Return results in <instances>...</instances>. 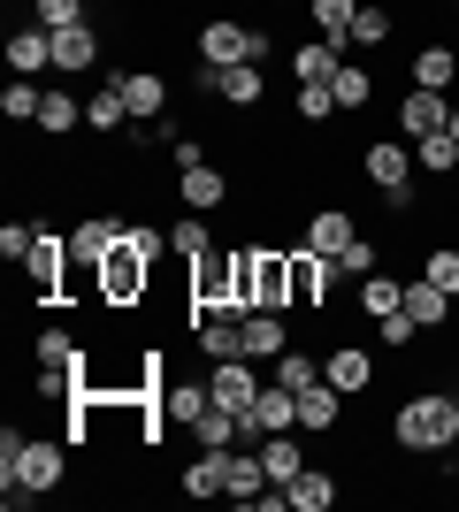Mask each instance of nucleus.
Wrapping results in <instances>:
<instances>
[{
    "mask_svg": "<svg viewBox=\"0 0 459 512\" xmlns=\"http://www.w3.org/2000/svg\"><path fill=\"white\" fill-rule=\"evenodd\" d=\"M391 444L406 451V459H437V451L459 444V390L429 383V390H406L391 413Z\"/></svg>",
    "mask_w": 459,
    "mask_h": 512,
    "instance_id": "obj_1",
    "label": "nucleus"
},
{
    "mask_svg": "<svg viewBox=\"0 0 459 512\" xmlns=\"http://www.w3.org/2000/svg\"><path fill=\"white\" fill-rule=\"evenodd\" d=\"M69 482V436H23L8 459H0V505H39Z\"/></svg>",
    "mask_w": 459,
    "mask_h": 512,
    "instance_id": "obj_2",
    "label": "nucleus"
},
{
    "mask_svg": "<svg viewBox=\"0 0 459 512\" xmlns=\"http://www.w3.org/2000/svg\"><path fill=\"white\" fill-rule=\"evenodd\" d=\"M360 169H368V192L391 214H414V138H375V146H360Z\"/></svg>",
    "mask_w": 459,
    "mask_h": 512,
    "instance_id": "obj_3",
    "label": "nucleus"
},
{
    "mask_svg": "<svg viewBox=\"0 0 459 512\" xmlns=\"http://www.w3.org/2000/svg\"><path fill=\"white\" fill-rule=\"evenodd\" d=\"M192 92L253 115V107H268V69L261 62H192Z\"/></svg>",
    "mask_w": 459,
    "mask_h": 512,
    "instance_id": "obj_4",
    "label": "nucleus"
},
{
    "mask_svg": "<svg viewBox=\"0 0 459 512\" xmlns=\"http://www.w3.org/2000/svg\"><path fill=\"white\" fill-rule=\"evenodd\" d=\"M329 291H337V260L314 253V245H291V314H314V321H322Z\"/></svg>",
    "mask_w": 459,
    "mask_h": 512,
    "instance_id": "obj_5",
    "label": "nucleus"
},
{
    "mask_svg": "<svg viewBox=\"0 0 459 512\" xmlns=\"http://www.w3.org/2000/svg\"><path fill=\"white\" fill-rule=\"evenodd\" d=\"M69 276H77V260H69V237L39 222V245L23 253V283H31L39 299H62V283H69Z\"/></svg>",
    "mask_w": 459,
    "mask_h": 512,
    "instance_id": "obj_6",
    "label": "nucleus"
},
{
    "mask_svg": "<svg viewBox=\"0 0 459 512\" xmlns=\"http://www.w3.org/2000/svg\"><path fill=\"white\" fill-rule=\"evenodd\" d=\"M108 85L123 92L131 123H153V115H169V107H176V92H169V77H161V69H108Z\"/></svg>",
    "mask_w": 459,
    "mask_h": 512,
    "instance_id": "obj_7",
    "label": "nucleus"
},
{
    "mask_svg": "<svg viewBox=\"0 0 459 512\" xmlns=\"http://www.w3.org/2000/svg\"><path fill=\"white\" fill-rule=\"evenodd\" d=\"M253 367H261V360H207V398L230 406L238 421L253 413V398H261V375H253Z\"/></svg>",
    "mask_w": 459,
    "mask_h": 512,
    "instance_id": "obj_8",
    "label": "nucleus"
},
{
    "mask_svg": "<svg viewBox=\"0 0 459 512\" xmlns=\"http://www.w3.org/2000/svg\"><path fill=\"white\" fill-rule=\"evenodd\" d=\"M375 367H383V360H375V352H368V344H360V337H337V344H329V352H322V375H329V383H337V390H345V398H360V390H375Z\"/></svg>",
    "mask_w": 459,
    "mask_h": 512,
    "instance_id": "obj_9",
    "label": "nucleus"
},
{
    "mask_svg": "<svg viewBox=\"0 0 459 512\" xmlns=\"http://www.w3.org/2000/svg\"><path fill=\"white\" fill-rule=\"evenodd\" d=\"M115 245H123V214H77V230H69V260H77V276H92Z\"/></svg>",
    "mask_w": 459,
    "mask_h": 512,
    "instance_id": "obj_10",
    "label": "nucleus"
},
{
    "mask_svg": "<svg viewBox=\"0 0 459 512\" xmlns=\"http://www.w3.org/2000/svg\"><path fill=\"white\" fill-rule=\"evenodd\" d=\"M100 62H108L100 23H69V31H54V77H92Z\"/></svg>",
    "mask_w": 459,
    "mask_h": 512,
    "instance_id": "obj_11",
    "label": "nucleus"
},
{
    "mask_svg": "<svg viewBox=\"0 0 459 512\" xmlns=\"http://www.w3.org/2000/svg\"><path fill=\"white\" fill-rule=\"evenodd\" d=\"M238 428H245L238 444H261V436H276V428H299V390L261 383V398H253V413H245Z\"/></svg>",
    "mask_w": 459,
    "mask_h": 512,
    "instance_id": "obj_12",
    "label": "nucleus"
},
{
    "mask_svg": "<svg viewBox=\"0 0 459 512\" xmlns=\"http://www.w3.org/2000/svg\"><path fill=\"white\" fill-rule=\"evenodd\" d=\"M391 115H398V138H429V130L452 123V100H444V92H429V85H406Z\"/></svg>",
    "mask_w": 459,
    "mask_h": 512,
    "instance_id": "obj_13",
    "label": "nucleus"
},
{
    "mask_svg": "<svg viewBox=\"0 0 459 512\" xmlns=\"http://www.w3.org/2000/svg\"><path fill=\"white\" fill-rule=\"evenodd\" d=\"M352 237H360V222H352V207H337V199H322V207L306 214V230H299V245H314V253H345Z\"/></svg>",
    "mask_w": 459,
    "mask_h": 512,
    "instance_id": "obj_14",
    "label": "nucleus"
},
{
    "mask_svg": "<svg viewBox=\"0 0 459 512\" xmlns=\"http://www.w3.org/2000/svg\"><path fill=\"white\" fill-rule=\"evenodd\" d=\"M199 62H253V23L207 16L199 23Z\"/></svg>",
    "mask_w": 459,
    "mask_h": 512,
    "instance_id": "obj_15",
    "label": "nucleus"
},
{
    "mask_svg": "<svg viewBox=\"0 0 459 512\" xmlns=\"http://www.w3.org/2000/svg\"><path fill=\"white\" fill-rule=\"evenodd\" d=\"M291 352V321L276 314V306H253V314H245V360H284Z\"/></svg>",
    "mask_w": 459,
    "mask_h": 512,
    "instance_id": "obj_16",
    "label": "nucleus"
},
{
    "mask_svg": "<svg viewBox=\"0 0 459 512\" xmlns=\"http://www.w3.org/2000/svg\"><path fill=\"white\" fill-rule=\"evenodd\" d=\"M0 54H8V69H16V77H39V69H54V31H46V23H16Z\"/></svg>",
    "mask_w": 459,
    "mask_h": 512,
    "instance_id": "obj_17",
    "label": "nucleus"
},
{
    "mask_svg": "<svg viewBox=\"0 0 459 512\" xmlns=\"http://www.w3.org/2000/svg\"><path fill=\"white\" fill-rule=\"evenodd\" d=\"M253 451H261V467H268V482H276V490H284L299 467H314V459H306V428H276V436H261Z\"/></svg>",
    "mask_w": 459,
    "mask_h": 512,
    "instance_id": "obj_18",
    "label": "nucleus"
},
{
    "mask_svg": "<svg viewBox=\"0 0 459 512\" xmlns=\"http://www.w3.org/2000/svg\"><path fill=\"white\" fill-rule=\"evenodd\" d=\"M299 428L306 436H337V428H345V390L329 383H314V390H299Z\"/></svg>",
    "mask_w": 459,
    "mask_h": 512,
    "instance_id": "obj_19",
    "label": "nucleus"
},
{
    "mask_svg": "<svg viewBox=\"0 0 459 512\" xmlns=\"http://www.w3.org/2000/svg\"><path fill=\"white\" fill-rule=\"evenodd\" d=\"M352 54L345 46H329V39H306V46H291V85H329V77H337V69H345Z\"/></svg>",
    "mask_w": 459,
    "mask_h": 512,
    "instance_id": "obj_20",
    "label": "nucleus"
},
{
    "mask_svg": "<svg viewBox=\"0 0 459 512\" xmlns=\"http://www.w3.org/2000/svg\"><path fill=\"white\" fill-rule=\"evenodd\" d=\"M406 314H414L429 337H444V329H452V314H459V299H452V291H437L429 276H414V283H406Z\"/></svg>",
    "mask_w": 459,
    "mask_h": 512,
    "instance_id": "obj_21",
    "label": "nucleus"
},
{
    "mask_svg": "<svg viewBox=\"0 0 459 512\" xmlns=\"http://www.w3.org/2000/svg\"><path fill=\"white\" fill-rule=\"evenodd\" d=\"M284 505H291V512H329V505H337V474H329L322 459H314V467H299V474L284 482Z\"/></svg>",
    "mask_w": 459,
    "mask_h": 512,
    "instance_id": "obj_22",
    "label": "nucleus"
},
{
    "mask_svg": "<svg viewBox=\"0 0 459 512\" xmlns=\"http://www.w3.org/2000/svg\"><path fill=\"white\" fill-rule=\"evenodd\" d=\"M176 192H184V207H192V214H215V207H230V176H222L215 161H199V169L176 176Z\"/></svg>",
    "mask_w": 459,
    "mask_h": 512,
    "instance_id": "obj_23",
    "label": "nucleus"
},
{
    "mask_svg": "<svg viewBox=\"0 0 459 512\" xmlns=\"http://www.w3.org/2000/svg\"><path fill=\"white\" fill-rule=\"evenodd\" d=\"M184 497H230V451H215V444H199V459L184 467Z\"/></svg>",
    "mask_w": 459,
    "mask_h": 512,
    "instance_id": "obj_24",
    "label": "nucleus"
},
{
    "mask_svg": "<svg viewBox=\"0 0 459 512\" xmlns=\"http://www.w3.org/2000/svg\"><path fill=\"white\" fill-rule=\"evenodd\" d=\"M207 406H215V398H207V375H199V383H184V375L161 383V421H169V428H192Z\"/></svg>",
    "mask_w": 459,
    "mask_h": 512,
    "instance_id": "obj_25",
    "label": "nucleus"
},
{
    "mask_svg": "<svg viewBox=\"0 0 459 512\" xmlns=\"http://www.w3.org/2000/svg\"><path fill=\"white\" fill-rule=\"evenodd\" d=\"M398 39V8H383V0H360V16H352V54H375V46Z\"/></svg>",
    "mask_w": 459,
    "mask_h": 512,
    "instance_id": "obj_26",
    "label": "nucleus"
},
{
    "mask_svg": "<svg viewBox=\"0 0 459 512\" xmlns=\"http://www.w3.org/2000/svg\"><path fill=\"white\" fill-rule=\"evenodd\" d=\"M414 85H429V92H452V85H459V46L429 39V46L414 54Z\"/></svg>",
    "mask_w": 459,
    "mask_h": 512,
    "instance_id": "obj_27",
    "label": "nucleus"
},
{
    "mask_svg": "<svg viewBox=\"0 0 459 512\" xmlns=\"http://www.w3.org/2000/svg\"><path fill=\"white\" fill-rule=\"evenodd\" d=\"M352 16H360V0H306V23L329 46H345V54H352Z\"/></svg>",
    "mask_w": 459,
    "mask_h": 512,
    "instance_id": "obj_28",
    "label": "nucleus"
},
{
    "mask_svg": "<svg viewBox=\"0 0 459 512\" xmlns=\"http://www.w3.org/2000/svg\"><path fill=\"white\" fill-rule=\"evenodd\" d=\"M268 490H276V482H268L261 451H253V444H245V451H230V497H238V505H261Z\"/></svg>",
    "mask_w": 459,
    "mask_h": 512,
    "instance_id": "obj_29",
    "label": "nucleus"
},
{
    "mask_svg": "<svg viewBox=\"0 0 459 512\" xmlns=\"http://www.w3.org/2000/svg\"><path fill=\"white\" fill-rule=\"evenodd\" d=\"M31 360L77 375V367H85V337H77V329H39V337H31Z\"/></svg>",
    "mask_w": 459,
    "mask_h": 512,
    "instance_id": "obj_30",
    "label": "nucleus"
},
{
    "mask_svg": "<svg viewBox=\"0 0 459 512\" xmlns=\"http://www.w3.org/2000/svg\"><path fill=\"white\" fill-rule=\"evenodd\" d=\"M85 130H100V138H123V130H131V107H123V92H115L108 77H100V92L85 100Z\"/></svg>",
    "mask_w": 459,
    "mask_h": 512,
    "instance_id": "obj_31",
    "label": "nucleus"
},
{
    "mask_svg": "<svg viewBox=\"0 0 459 512\" xmlns=\"http://www.w3.org/2000/svg\"><path fill=\"white\" fill-rule=\"evenodd\" d=\"M414 169H429V176H444V184H452V176H459V138H452V130L414 138Z\"/></svg>",
    "mask_w": 459,
    "mask_h": 512,
    "instance_id": "obj_32",
    "label": "nucleus"
},
{
    "mask_svg": "<svg viewBox=\"0 0 459 512\" xmlns=\"http://www.w3.org/2000/svg\"><path fill=\"white\" fill-rule=\"evenodd\" d=\"M268 383H284V390H314V383H322V352H299V344H291L284 360H268Z\"/></svg>",
    "mask_w": 459,
    "mask_h": 512,
    "instance_id": "obj_33",
    "label": "nucleus"
},
{
    "mask_svg": "<svg viewBox=\"0 0 459 512\" xmlns=\"http://www.w3.org/2000/svg\"><path fill=\"white\" fill-rule=\"evenodd\" d=\"M329 92H337V115H368V100H375V77L360 62H345L337 77H329Z\"/></svg>",
    "mask_w": 459,
    "mask_h": 512,
    "instance_id": "obj_34",
    "label": "nucleus"
},
{
    "mask_svg": "<svg viewBox=\"0 0 459 512\" xmlns=\"http://www.w3.org/2000/svg\"><path fill=\"white\" fill-rule=\"evenodd\" d=\"M398 306H406V283L375 268V276L360 283V321H383V314H398Z\"/></svg>",
    "mask_w": 459,
    "mask_h": 512,
    "instance_id": "obj_35",
    "label": "nucleus"
},
{
    "mask_svg": "<svg viewBox=\"0 0 459 512\" xmlns=\"http://www.w3.org/2000/svg\"><path fill=\"white\" fill-rule=\"evenodd\" d=\"M421 276L437 283V291H452V299H459V245H452V237L421 245Z\"/></svg>",
    "mask_w": 459,
    "mask_h": 512,
    "instance_id": "obj_36",
    "label": "nucleus"
},
{
    "mask_svg": "<svg viewBox=\"0 0 459 512\" xmlns=\"http://www.w3.org/2000/svg\"><path fill=\"white\" fill-rule=\"evenodd\" d=\"M169 253L184 260V268H192L199 253H215V230H207V214H184V222H176V230H169Z\"/></svg>",
    "mask_w": 459,
    "mask_h": 512,
    "instance_id": "obj_37",
    "label": "nucleus"
},
{
    "mask_svg": "<svg viewBox=\"0 0 459 512\" xmlns=\"http://www.w3.org/2000/svg\"><path fill=\"white\" fill-rule=\"evenodd\" d=\"M39 107H46V92L31 85V77H8V85H0V115H8V123H39Z\"/></svg>",
    "mask_w": 459,
    "mask_h": 512,
    "instance_id": "obj_38",
    "label": "nucleus"
},
{
    "mask_svg": "<svg viewBox=\"0 0 459 512\" xmlns=\"http://www.w3.org/2000/svg\"><path fill=\"white\" fill-rule=\"evenodd\" d=\"M192 436H199V444H215V451H238L245 428H238V413H230V406H207V413L192 421Z\"/></svg>",
    "mask_w": 459,
    "mask_h": 512,
    "instance_id": "obj_39",
    "label": "nucleus"
},
{
    "mask_svg": "<svg viewBox=\"0 0 459 512\" xmlns=\"http://www.w3.org/2000/svg\"><path fill=\"white\" fill-rule=\"evenodd\" d=\"M77 123H85V115H77V100L54 85V92H46V107H39V130H46V138H69Z\"/></svg>",
    "mask_w": 459,
    "mask_h": 512,
    "instance_id": "obj_40",
    "label": "nucleus"
},
{
    "mask_svg": "<svg viewBox=\"0 0 459 512\" xmlns=\"http://www.w3.org/2000/svg\"><path fill=\"white\" fill-rule=\"evenodd\" d=\"M23 23H46V31H69V23H85V0H31V16Z\"/></svg>",
    "mask_w": 459,
    "mask_h": 512,
    "instance_id": "obj_41",
    "label": "nucleus"
},
{
    "mask_svg": "<svg viewBox=\"0 0 459 512\" xmlns=\"http://www.w3.org/2000/svg\"><path fill=\"white\" fill-rule=\"evenodd\" d=\"M375 268H383V253H375L368 237H352L345 253H337V276H352V283H368V276H375Z\"/></svg>",
    "mask_w": 459,
    "mask_h": 512,
    "instance_id": "obj_42",
    "label": "nucleus"
},
{
    "mask_svg": "<svg viewBox=\"0 0 459 512\" xmlns=\"http://www.w3.org/2000/svg\"><path fill=\"white\" fill-rule=\"evenodd\" d=\"M169 161H176V176H184V169H199V161H207V146H199V138H176Z\"/></svg>",
    "mask_w": 459,
    "mask_h": 512,
    "instance_id": "obj_43",
    "label": "nucleus"
},
{
    "mask_svg": "<svg viewBox=\"0 0 459 512\" xmlns=\"http://www.w3.org/2000/svg\"><path fill=\"white\" fill-rule=\"evenodd\" d=\"M444 130H452V138H459V100H452V123H444Z\"/></svg>",
    "mask_w": 459,
    "mask_h": 512,
    "instance_id": "obj_44",
    "label": "nucleus"
},
{
    "mask_svg": "<svg viewBox=\"0 0 459 512\" xmlns=\"http://www.w3.org/2000/svg\"><path fill=\"white\" fill-rule=\"evenodd\" d=\"M452 451H459V444H452Z\"/></svg>",
    "mask_w": 459,
    "mask_h": 512,
    "instance_id": "obj_45",
    "label": "nucleus"
}]
</instances>
